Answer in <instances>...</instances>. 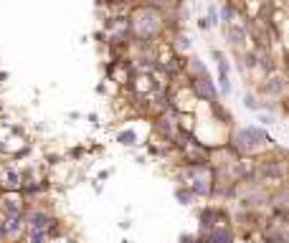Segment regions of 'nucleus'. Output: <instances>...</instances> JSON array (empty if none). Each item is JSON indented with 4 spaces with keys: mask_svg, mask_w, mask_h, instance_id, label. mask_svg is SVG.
<instances>
[{
    "mask_svg": "<svg viewBox=\"0 0 289 243\" xmlns=\"http://www.w3.org/2000/svg\"><path fill=\"white\" fill-rule=\"evenodd\" d=\"M43 235L46 233H41V230H31V243H43Z\"/></svg>",
    "mask_w": 289,
    "mask_h": 243,
    "instance_id": "nucleus-9",
    "label": "nucleus"
},
{
    "mask_svg": "<svg viewBox=\"0 0 289 243\" xmlns=\"http://www.w3.org/2000/svg\"><path fill=\"white\" fill-rule=\"evenodd\" d=\"M28 220H31V223H28L31 230H41V233H46V228H48V218H46L43 213H31Z\"/></svg>",
    "mask_w": 289,
    "mask_h": 243,
    "instance_id": "nucleus-3",
    "label": "nucleus"
},
{
    "mask_svg": "<svg viewBox=\"0 0 289 243\" xmlns=\"http://www.w3.org/2000/svg\"><path fill=\"white\" fill-rule=\"evenodd\" d=\"M210 240H213V243H229V240H231V235H229V233H224V230H213Z\"/></svg>",
    "mask_w": 289,
    "mask_h": 243,
    "instance_id": "nucleus-7",
    "label": "nucleus"
},
{
    "mask_svg": "<svg viewBox=\"0 0 289 243\" xmlns=\"http://www.w3.org/2000/svg\"><path fill=\"white\" fill-rule=\"evenodd\" d=\"M0 185H3V188H18L21 185V175H18V170L16 167H3V170H0Z\"/></svg>",
    "mask_w": 289,
    "mask_h": 243,
    "instance_id": "nucleus-2",
    "label": "nucleus"
},
{
    "mask_svg": "<svg viewBox=\"0 0 289 243\" xmlns=\"http://www.w3.org/2000/svg\"><path fill=\"white\" fill-rule=\"evenodd\" d=\"M236 145L241 147V150H254L256 147V142H264L266 137H264V132H259L256 127H251V130H241V132H236Z\"/></svg>",
    "mask_w": 289,
    "mask_h": 243,
    "instance_id": "nucleus-1",
    "label": "nucleus"
},
{
    "mask_svg": "<svg viewBox=\"0 0 289 243\" xmlns=\"http://www.w3.org/2000/svg\"><path fill=\"white\" fill-rule=\"evenodd\" d=\"M119 140H122L124 145H132V142H134V132H124V135H122Z\"/></svg>",
    "mask_w": 289,
    "mask_h": 243,
    "instance_id": "nucleus-10",
    "label": "nucleus"
},
{
    "mask_svg": "<svg viewBox=\"0 0 289 243\" xmlns=\"http://www.w3.org/2000/svg\"><path fill=\"white\" fill-rule=\"evenodd\" d=\"M3 210H6L8 215H21V205H18V200H16V198L3 200Z\"/></svg>",
    "mask_w": 289,
    "mask_h": 243,
    "instance_id": "nucleus-6",
    "label": "nucleus"
},
{
    "mask_svg": "<svg viewBox=\"0 0 289 243\" xmlns=\"http://www.w3.org/2000/svg\"><path fill=\"white\" fill-rule=\"evenodd\" d=\"M6 235V230H3V225H0V238H3Z\"/></svg>",
    "mask_w": 289,
    "mask_h": 243,
    "instance_id": "nucleus-11",
    "label": "nucleus"
},
{
    "mask_svg": "<svg viewBox=\"0 0 289 243\" xmlns=\"http://www.w3.org/2000/svg\"><path fill=\"white\" fill-rule=\"evenodd\" d=\"M264 89H266V94H281V91L286 89V84H284L281 76H274V79H269V84H266Z\"/></svg>",
    "mask_w": 289,
    "mask_h": 243,
    "instance_id": "nucleus-5",
    "label": "nucleus"
},
{
    "mask_svg": "<svg viewBox=\"0 0 289 243\" xmlns=\"http://www.w3.org/2000/svg\"><path fill=\"white\" fill-rule=\"evenodd\" d=\"M229 36L234 38V43H241V41H244V31H241V28H229Z\"/></svg>",
    "mask_w": 289,
    "mask_h": 243,
    "instance_id": "nucleus-8",
    "label": "nucleus"
},
{
    "mask_svg": "<svg viewBox=\"0 0 289 243\" xmlns=\"http://www.w3.org/2000/svg\"><path fill=\"white\" fill-rule=\"evenodd\" d=\"M0 225H3L6 233H18V230H21V215H8Z\"/></svg>",
    "mask_w": 289,
    "mask_h": 243,
    "instance_id": "nucleus-4",
    "label": "nucleus"
}]
</instances>
